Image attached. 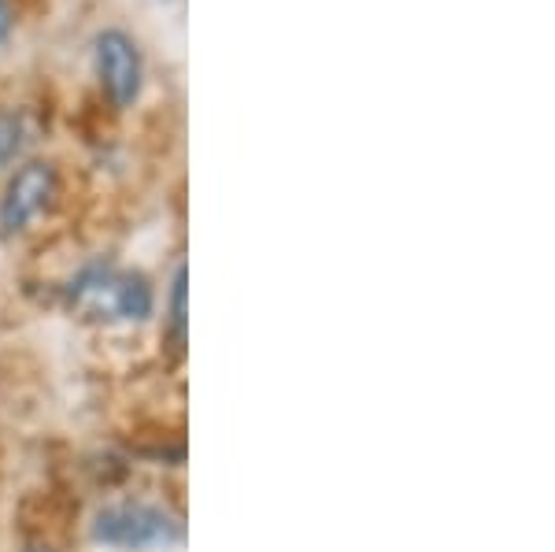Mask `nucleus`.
<instances>
[{"instance_id": "1", "label": "nucleus", "mask_w": 555, "mask_h": 552, "mask_svg": "<svg viewBox=\"0 0 555 552\" xmlns=\"http://www.w3.org/2000/svg\"><path fill=\"white\" fill-rule=\"evenodd\" d=\"M93 64L104 93L112 97L115 108H130L145 86V60H141L138 41L127 30H101L93 41Z\"/></svg>"}, {"instance_id": "2", "label": "nucleus", "mask_w": 555, "mask_h": 552, "mask_svg": "<svg viewBox=\"0 0 555 552\" xmlns=\"http://www.w3.org/2000/svg\"><path fill=\"white\" fill-rule=\"evenodd\" d=\"M93 538L104 541V545L149 549L171 541L175 523L159 509H149V504H115V509H104L96 515Z\"/></svg>"}, {"instance_id": "3", "label": "nucleus", "mask_w": 555, "mask_h": 552, "mask_svg": "<svg viewBox=\"0 0 555 552\" xmlns=\"http://www.w3.org/2000/svg\"><path fill=\"white\" fill-rule=\"evenodd\" d=\"M52 193H56V171H52V164L34 159V164L20 167L12 182H8L4 197H0V230L4 234L26 230L44 211Z\"/></svg>"}, {"instance_id": "4", "label": "nucleus", "mask_w": 555, "mask_h": 552, "mask_svg": "<svg viewBox=\"0 0 555 552\" xmlns=\"http://www.w3.org/2000/svg\"><path fill=\"white\" fill-rule=\"evenodd\" d=\"M152 311V290L141 274H115L112 282V316L145 319Z\"/></svg>"}, {"instance_id": "5", "label": "nucleus", "mask_w": 555, "mask_h": 552, "mask_svg": "<svg viewBox=\"0 0 555 552\" xmlns=\"http://www.w3.org/2000/svg\"><path fill=\"white\" fill-rule=\"evenodd\" d=\"M26 145V127L20 112H0V171L23 153Z\"/></svg>"}, {"instance_id": "6", "label": "nucleus", "mask_w": 555, "mask_h": 552, "mask_svg": "<svg viewBox=\"0 0 555 552\" xmlns=\"http://www.w3.org/2000/svg\"><path fill=\"white\" fill-rule=\"evenodd\" d=\"M15 23H20L15 20V0H0V44L12 38Z\"/></svg>"}, {"instance_id": "7", "label": "nucleus", "mask_w": 555, "mask_h": 552, "mask_svg": "<svg viewBox=\"0 0 555 552\" xmlns=\"http://www.w3.org/2000/svg\"><path fill=\"white\" fill-rule=\"evenodd\" d=\"M34 552H41V549H34Z\"/></svg>"}]
</instances>
